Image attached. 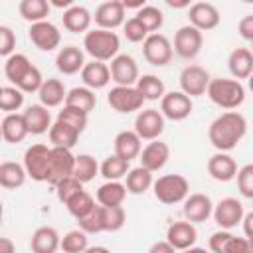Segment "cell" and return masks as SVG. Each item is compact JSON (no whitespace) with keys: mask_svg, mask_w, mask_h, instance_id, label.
Wrapping results in <instances>:
<instances>
[{"mask_svg":"<svg viewBox=\"0 0 253 253\" xmlns=\"http://www.w3.org/2000/svg\"><path fill=\"white\" fill-rule=\"evenodd\" d=\"M75 154L71 152V148H59V146H51V168H49V180L47 184L57 186L61 180L71 178L73 170H75Z\"/></svg>","mask_w":253,"mask_h":253,"instance_id":"obj_13","label":"cell"},{"mask_svg":"<svg viewBox=\"0 0 253 253\" xmlns=\"http://www.w3.org/2000/svg\"><path fill=\"white\" fill-rule=\"evenodd\" d=\"M210 73L208 69H204L202 65H186L180 73V87H182V93H186L188 97H200L204 93H208V87H210Z\"/></svg>","mask_w":253,"mask_h":253,"instance_id":"obj_9","label":"cell"},{"mask_svg":"<svg viewBox=\"0 0 253 253\" xmlns=\"http://www.w3.org/2000/svg\"><path fill=\"white\" fill-rule=\"evenodd\" d=\"M123 34H125V38H126L128 42H132V43L144 42V40L150 36V32L142 26V22H140L136 16H132V18H128V20L125 22V26H123Z\"/></svg>","mask_w":253,"mask_h":253,"instance_id":"obj_48","label":"cell"},{"mask_svg":"<svg viewBox=\"0 0 253 253\" xmlns=\"http://www.w3.org/2000/svg\"><path fill=\"white\" fill-rule=\"evenodd\" d=\"M194 103L192 97H188L182 91H170L160 99V113L164 115V119L170 121H184L192 115Z\"/></svg>","mask_w":253,"mask_h":253,"instance_id":"obj_11","label":"cell"},{"mask_svg":"<svg viewBox=\"0 0 253 253\" xmlns=\"http://www.w3.org/2000/svg\"><path fill=\"white\" fill-rule=\"evenodd\" d=\"M125 4L121 0H109L95 8L93 20L101 30H117L119 26H125Z\"/></svg>","mask_w":253,"mask_h":253,"instance_id":"obj_16","label":"cell"},{"mask_svg":"<svg viewBox=\"0 0 253 253\" xmlns=\"http://www.w3.org/2000/svg\"><path fill=\"white\" fill-rule=\"evenodd\" d=\"M241 223H243V231H245L247 239H253V211L245 213V217H243Z\"/></svg>","mask_w":253,"mask_h":253,"instance_id":"obj_56","label":"cell"},{"mask_svg":"<svg viewBox=\"0 0 253 253\" xmlns=\"http://www.w3.org/2000/svg\"><path fill=\"white\" fill-rule=\"evenodd\" d=\"M245 253H253V239H247V251Z\"/></svg>","mask_w":253,"mask_h":253,"instance_id":"obj_61","label":"cell"},{"mask_svg":"<svg viewBox=\"0 0 253 253\" xmlns=\"http://www.w3.org/2000/svg\"><path fill=\"white\" fill-rule=\"evenodd\" d=\"M55 67L63 75H75V73L83 71V67H85L83 49H79L77 45H65V47H61L57 51V55H55Z\"/></svg>","mask_w":253,"mask_h":253,"instance_id":"obj_22","label":"cell"},{"mask_svg":"<svg viewBox=\"0 0 253 253\" xmlns=\"http://www.w3.org/2000/svg\"><path fill=\"white\" fill-rule=\"evenodd\" d=\"M79 192H83V184L75 178V176H71V178H65V180H61L57 186H55V194H57V200L61 202V204H67L73 196H77Z\"/></svg>","mask_w":253,"mask_h":253,"instance_id":"obj_50","label":"cell"},{"mask_svg":"<svg viewBox=\"0 0 253 253\" xmlns=\"http://www.w3.org/2000/svg\"><path fill=\"white\" fill-rule=\"evenodd\" d=\"M148 253H176V249L164 239V241H156V243H152L150 249H148Z\"/></svg>","mask_w":253,"mask_h":253,"instance_id":"obj_55","label":"cell"},{"mask_svg":"<svg viewBox=\"0 0 253 253\" xmlns=\"http://www.w3.org/2000/svg\"><path fill=\"white\" fill-rule=\"evenodd\" d=\"M188 18H190V26L198 28L200 32H208L219 26V10L211 4V2H196L188 8Z\"/></svg>","mask_w":253,"mask_h":253,"instance_id":"obj_17","label":"cell"},{"mask_svg":"<svg viewBox=\"0 0 253 253\" xmlns=\"http://www.w3.org/2000/svg\"><path fill=\"white\" fill-rule=\"evenodd\" d=\"M237 190L243 198L253 200V164H245L237 170Z\"/></svg>","mask_w":253,"mask_h":253,"instance_id":"obj_51","label":"cell"},{"mask_svg":"<svg viewBox=\"0 0 253 253\" xmlns=\"http://www.w3.org/2000/svg\"><path fill=\"white\" fill-rule=\"evenodd\" d=\"M128 172H130V162L119 158L117 154L107 156L101 164V176L107 182H119L121 178H126Z\"/></svg>","mask_w":253,"mask_h":253,"instance_id":"obj_40","label":"cell"},{"mask_svg":"<svg viewBox=\"0 0 253 253\" xmlns=\"http://www.w3.org/2000/svg\"><path fill=\"white\" fill-rule=\"evenodd\" d=\"M213 215V204L206 194H190L184 200V217L192 223H202Z\"/></svg>","mask_w":253,"mask_h":253,"instance_id":"obj_20","label":"cell"},{"mask_svg":"<svg viewBox=\"0 0 253 253\" xmlns=\"http://www.w3.org/2000/svg\"><path fill=\"white\" fill-rule=\"evenodd\" d=\"M87 113H83L81 109H75V107H67V105H63V109L57 113V121H63V123H67V125H71V126H75L79 132H83L85 130V126H87Z\"/></svg>","mask_w":253,"mask_h":253,"instance_id":"obj_47","label":"cell"},{"mask_svg":"<svg viewBox=\"0 0 253 253\" xmlns=\"http://www.w3.org/2000/svg\"><path fill=\"white\" fill-rule=\"evenodd\" d=\"M105 231H119L125 221H126V213L123 210V206H115V208H105Z\"/></svg>","mask_w":253,"mask_h":253,"instance_id":"obj_52","label":"cell"},{"mask_svg":"<svg viewBox=\"0 0 253 253\" xmlns=\"http://www.w3.org/2000/svg\"><path fill=\"white\" fill-rule=\"evenodd\" d=\"M109 69H111V81H115L121 87H134L136 81L140 79V75H138V63L128 53H119L111 61Z\"/></svg>","mask_w":253,"mask_h":253,"instance_id":"obj_10","label":"cell"},{"mask_svg":"<svg viewBox=\"0 0 253 253\" xmlns=\"http://www.w3.org/2000/svg\"><path fill=\"white\" fill-rule=\"evenodd\" d=\"M245 217L243 204L237 198H223L213 206V219L221 229H231Z\"/></svg>","mask_w":253,"mask_h":253,"instance_id":"obj_15","label":"cell"},{"mask_svg":"<svg viewBox=\"0 0 253 253\" xmlns=\"http://www.w3.org/2000/svg\"><path fill=\"white\" fill-rule=\"evenodd\" d=\"M168 158H170V146L166 142H162V140H150L142 148V152L138 156L140 166L146 168V170H150V172L162 170L166 166Z\"/></svg>","mask_w":253,"mask_h":253,"instance_id":"obj_19","label":"cell"},{"mask_svg":"<svg viewBox=\"0 0 253 253\" xmlns=\"http://www.w3.org/2000/svg\"><path fill=\"white\" fill-rule=\"evenodd\" d=\"M51 6L47 0H22L18 4V12L26 22L38 24V22H45L47 14H49Z\"/></svg>","mask_w":253,"mask_h":253,"instance_id":"obj_36","label":"cell"},{"mask_svg":"<svg viewBox=\"0 0 253 253\" xmlns=\"http://www.w3.org/2000/svg\"><path fill=\"white\" fill-rule=\"evenodd\" d=\"M61 18H63V28L71 34H83V32L87 34L93 22V14L79 4H73L71 8H67Z\"/></svg>","mask_w":253,"mask_h":253,"instance_id":"obj_27","label":"cell"},{"mask_svg":"<svg viewBox=\"0 0 253 253\" xmlns=\"http://www.w3.org/2000/svg\"><path fill=\"white\" fill-rule=\"evenodd\" d=\"M28 38L42 51H53L61 43V32H59V28L55 24L47 22V20L45 22L32 24L30 30H28Z\"/></svg>","mask_w":253,"mask_h":253,"instance_id":"obj_14","label":"cell"},{"mask_svg":"<svg viewBox=\"0 0 253 253\" xmlns=\"http://www.w3.org/2000/svg\"><path fill=\"white\" fill-rule=\"evenodd\" d=\"M227 67L233 79H249L253 75V51L247 47H235L227 57Z\"/></svg>","mask_w":253,"mask_h":253,"instance_id":"obj_26","label":"cell"},{"mask_svg":"<svg viewBox=\"0 0 253 253\" xmlns=\"http://www.w3.org/2000/svg\"><path fill=\"white\" fill-rule=\"evenodd\" d=\"M142 55L144 59L154 67H164L172 61L174 45L164 34H150L142 42Z\"/></svg>","mask_w":253,"mask_h":253,"instance_id":"obj_6","label":"cell"},{"mask_svg":"<svg viewBox=\"0 0 253 253\" xmlns=\"http://www.w3.org/2000/svg\"><path fill=\"white\" fill-rule=\"evenodd\" d=\"M61 247V237L55 227L42 225L32 233L30 249L32 253H55Z\"/></svg>","mask_w":253,"mask_h":253,"instance_id":"obj_24","label":"cell"},{"mask_svg":"<svg viewBox=\"0 0 253 253\" xmlns=\"http://www.w3.org/2000/svg\"><path fill=\"white\" fill-rule=\"evenodd\" d=\"M95 200H93V196L89 194V192H79L77 196H73L67 204H65V208H67V211L79 221V219H83V217H87L93 210H95Z\"/></svg>","mask_w":253,"mask_h":253,"instance_id":"obj_42","label":"cell"},{"mask_svg":"<svg viewBox=\"0 0 253 253\" xmlns=\"http://www.w3.org/2000/svg\"><path fill=\"white\" fill-rule=\"evenodd\" d=\"M180 253H210L208 249H204V247H190V249H184V251H180Z\"/></svg>","mask_w":253,"mask_h":253,"instance_id":"obj_59","label":"cell"},{"mask_svg":"<svg viewBox=\"0 0 253 253\" xmlns=\"http://www.w3.org/2000/svg\"><path fill=\"white\" fill-rule=\"evenodd\" d=\"M208 174L217 182H229L237 176V162L227 152H215L208 160Z\"/></svg>","mask_w":253,"mask_h":253,"instance_id":"obj_21","label":"cell"},{"mask_svg":"<svg viewBox=\"0 0 253 253\" xmlns=\"http://www.w3.org/2000/svg\"><path fill=\"white\" fill-rule=\"evenodd\" d=\"M43 81H45V79L42 77V71H40L36 65H32L30 71L22 77V81H20L18 85H14V87H18L22 93H40Z\"/></svg>","mask_w":253,"mask_h":253,"instance_id":"obj_49","label":"cell"},{"mask_svg":"<svg viewBox=\"0 0 253 253\" xmlns=\"http://www.w3.org/2000/svg\"><path fill=\"white\" fill-rule=\"evenodd\" d=\"M247 83H249V89H251V93H253V75L247 79Z\"/></svg>","mask_w":253,"mask_h":253,"instance_id":"obj_62","label":"cell"},{"mask_svg":"<svg viewBox=\"0 0 253 253\" xmlns=\"http://www.w3.org/2000/svg\"><path fill=\"white\" fill-rule=\"evenodd\" d=\"M107 103L117 113H134V111H140L142 109L144 97L138 93L136 87H121V85H115L109 91V95H107Z\"/></svg>","mask_w":253,"mask_h":253,"instance_id":"obj_8","label":"cell"},{"mask_svg":"<svg viewBox=\"0 0 253 253\" xmlns=\"http://www.w3.org/2000/svg\"><path fill=\"white\" fill-rule=\"evenodd\" d=\"M16 47V34L10 26H0V55L10 57Z\"/></svg>","mask_w":253,"mask_h":253,"instance_id":"obj_53","label":"cell"},{"mask_svg":"<svg viewBox=\"0 0 253 253\" xmlns=\"http://www.w3.org/2000/svg\"><path fill=\"white\" fill-rule=\"evenodd\" d=\"M79 134L81 132L75 126H71L63 121H57V119H55V123L51 125V128L47 132L51 146H59V148H73L79 140Z\"/></svg>","mask_w":253,"mask_h":253,"instance_id":"obj_32","label":"cell"},{"mask_svg":"<svg viewBox=\"0 0 253 253\" xmlns=\"http://www.w3.org/2000/svg\"><path fill=\"white\" fill-rule=\"evenodd\" d=\"M210 251L211 253H245L247 239L229 233L227 229H219L210 237Z\"/></svg>","mask_w":253,"mask_h":253,"instance_id":"obj_23","label":"cell"},{"mask_svg":"<svg viewBox=\"0 0 253 253\" xmlns=\"http://www.w3.org/2000/svg\"><path fill=\"white\" fill-rule=\"evenodd\" d=\"M247 134V119L237 111H225L210 123L208 138L217 152L233 150Z\"/></svg>","mask_w":253,"mask_h":253,"instance_id":"obj_1","label":"cell"},{"mask_svg":"<svg viewBox=\"0 0 253 253\" xmlns=\"http://www.w3.org/2000/svg\"><path fill=\"white\" fill-rule=\"evenodd\" d=\"M168 6H172V8H184V6H190L188 2H172V0H168Z\"/></svg>","mask_w":253,"mask_h":253,"instance_id":"obj_60","label":"cell"},{"mask_svg":"<svg viewBox=\"0 0 253 253\" xmlns=\"http://www.w3.org/2000/svg\"><path fill=\"white\" fill-rule=\"evenodd\" d=\"M251 51H253V42H251Z\"/></svg>","mask_w":253,"mask_h":253,"instance_id":"obj_63","label":"cell"},{"mask_svg":"<svg viewBox=\"0 0 253 253\" xmlns=\"http://www.w3.org/2000/svg\"><path fill=\"white\" fill-rule=\"evenodd\" d=\"M24 105V93L14 87V85H4L0 89V109L10 115V113H16L20 107Z\"/></svg>","mask_w":253,"mask_h":253,"instance_id":"obj_45","label":"cell"},{"mask_svg":"<svg viewBox=\"0 0 253 253\" xmlns=\"http://www.w3.org/2000/svg\"><path fill=\"white\" fill-rule=\"evenodd\" d=\"M34 63L28 59V55L24 53H12L10 57H6V63H4V75L14 83L18 85L22 81V77L30 71Z\"/></svg>","mask_w":253,"mask_h":253,"instance_id":"obj_39","label":"cell"},{"mask_svg":"<svg viewBox=\"0 0 253 253\" xmlns=\"http://www.w3.org/2000/svg\"><path fill=\"white\" fill-rule=\"evenodd\" d=\"M204 45V34L194 26H182L174 34V51L182 59H194Z\"/></svg>","mask_w":253,"mask_h":253,"instance_id":"obj_7","label":"cell"},{"mask_svg":"<svg viewBox=\"0 0 253 253\" xmlns=\"http://www.w3.org/2000/svg\"><path fill=\"white\" fill-rule=\"evenodd\" d=\"M26 176H28V172H26L24 164L10 162V160L0 164V186L6 190H16V188L24 186Z\"/></svg>","mask_w":253,"mask_h":253,"instance_id":"obj_34","label":"cell"},{"mask_svg":"<svg viewBox=\"0 0 253 253\" xmlns=\"http://www.w3.org/2000/svg\"><path fill=\"white\" fill-rule=\"evenodd\" d=\"M196 239H198V229L192 221H174L166 229V241L176 251H184V249L194 247Z\"/></svg>","mask_w":253,"mask_h":253,"instance_id":"obj_18","label":"cell"},{"mask_svg":"<svg viewBox=\"0 0 253 253\" xmlns=\"http://www.w3.org/2000/svg\"><path fill=\"white\" fill-rule=\"evenodd\" d=\"M81 79H83V85L97 91V89H103L109 85L111 81V69L105 61H89L85 63L83 71H81Z\"/></svg>","mask_w":253,"mask_h":253,"instance_id":"obj_28","label":"cell"},{"mask_svg":"<svg viewBox=\"0 0 253 253\" xmlns=\"http://www.w3.org/2000/svg\"><path fill=\"white\" fill-rule=\"evenodd\" d=\"M0 253H16V245L10 237H0Z\"/></svg>","mask_w":253,"mask_h":253,"instance_id":"obj_57","label":"cell"},{"mask_svg":"<svg viewBox=\"0 0 253 253\" xmlns=\"http://www.w3.org/2000/svg\"><path fill=\"white\" fill-rule=\"evenodd\" d=\"M136 18L142 22V26H144L150 34H158V30H160L162 24H164V14H162V10L156 8V6H150V4L142 6V8L136 12Z\"/></svg>","mask_w":253,"mask_h":253,"instance_id":"obj_44","label":"cell"},{"mask_svg":"<svg viewBox=\"0 0 253 253\" xmlns=\"http://www.w3.org/2000/svg\"><path fill=\"white\" fill-rule=\"evenodd\" d=\"M65 105L67 107H75V109H81L83 113H91L97 105V95L93 89L89 87H73L67 91V99H65Z\"/></svg>","mask_w":253,"mask_h":253,"instance_id":"obj_35","label":"cell"},{"mask_svg":"<svg viewBox=\"0 0 253 253\" xmlns=\"http://www.w3.org/2000/svg\"><path fill=\"white\" fill-rule=\"evenodd\" d=\"M95 198H97V204L105 206V208L123 206V202L126 198V186L123 182H105L103 186H99Z\"/></svg>","mask_w":253,"mask_h":253,"instance_id":"obj_33","label":"cell"},{"mask_svg":"<svg viewBox=\"0 0 253 253\" xmlns=\"http://www.w3.org/2000/svg\"><path fill=\"white\" fill-rule=\"evenodd\" d=\"M134 132L142 140H158L164 132V115L158 109H142L134 119Z\"/></svg>","mask_w":253,"mask_h":253,"instance_id":"obj_12","label":"cell"},{"mask_svg":"<svg viewBox=\"0 0 253 253\" xmlns=\"http://www.w3.org/2000/svg\"><path fill=\"white\" fill-rule=\"evenodd\" d=\"M77 223H79V229H83L87 235L89 233H101V231H105V211H103V206L97 204L95 210L87 217L79 219Z\"/></svg>","mask_w":253,"mask_h":253,"instance_id":"obj_46","label":"cell"},{"mask_svg":"<svg viewBox=\"0 0 253 253\" xmlns=\"http://www.w3.org/2000/svg\"><path fill=\"white\" fill-rule=\"evenodd\" d=\"M22 115H24V121H26V126H28L30 134L49 132V128H51V115H49L47 107H43L42 103L30 105Z\"/></svg>","mask_w":253,"mask_h":253,"instance_id":"obj_29","label":"cell"},{"mask_svg":"<svg viewBox=\"0 0 253 253\" xmlns=\"http://www.w3.org/2000/svg\"><path fill=\"white\" fill-rule=\"evenodd\" d=\"M83 47L95 61H113L119 55L121 40L115 32L97 28V30H89L85 34Z\"/></svg>","mask_w":253,"mask_h":253,"instance_id":"obj_2","label":"cell"},{"mask_svg":"<svg viewBox=\"0 0 253 253\" xmlns=\"http://www.w3.org/2000/svg\"><path fill=\"white\" fill-rule=\"evenodd\" d=\"M97 174H101V166H99V162H97L91 154H79V156L75 158V170H73V176H75L81 184L91 182Z\"/></svg>","mask_w":253,"mask_h":253,"instance_id":"obj_41","label":"cell"},{"mask_svg":"<svg viewBox=\"0 0 253 253\" xmlns=\"http://www.w3.org/2000/svg\"><path fill=\"white\" fill-rule=\"evenodd\" d=\"M152 184H154V180H152V172L146 170V168H142V166L130 168V172H128L126 178H125L126 192H128V194H134V196L144 194Z\"/></svg>","mask_w":253,"mask_h":253,"instance_id":"obj_38","label":"cell"},{"mask_svg":"<svg viewBox=\"0 0 253 253\" xmlns=\"http://www.w3.org/2000/svg\"><path fill=\"white\" fill-rule=\"evenodd\" d=\"M0 126H2V138L6 142H10V144L22 142L30 134L22 113H10V115H6L2 119V125Z\"/></svg>","mask_w":253,"mask_h":253,"instance_id":"obj_31","label":"cell"},{"mask_svg":"<svg viewBox=\"0 0 253 253\" xmlns=\"http://www.w3.org/2000/svg\"><path fill=\"white\" fill-rule=\"evenodd\" d=\"M152 188L154 198L166 206L180 204L190 196V182L182 174H164L158 180H154Z\"/></svg>","mask_w":253,"mask_h":253,"instance_id":"obj_4","label":"cell"},{"mask_svg":"<svg viewBox=\"0 0 253 253\" xmlns=\"http://www.w3.org/2000/svg\"><path fill=\"white\" fill-rule=\"evenodd\" d=\"M142 152V138L134 130H121L115 136V154L126 162L138 158Z\"/></svg>","mask_w":253,"mask_h":253,"instance_id":"obj_25","label":"cell"},{"mask_svg":"<svg viewBox=\"0 0 253 253\" xmlns=\"http://www.w3.org/2000/svg\"><path fill=\"white\" fill-rule=\"evenodd\" d=\"M138 89V93L144 97V101H158L166 95V87H164V81L158 77V75H152V73H146V75H140V79L136 81L134 85Z\"/></svg>","mask_w":253,"mask_h":253,"instance_id":"obj_37","label":"cell"},{"mask_svg":"<svg viewBox=\"0 0 253 253\" xmlns=\"http://www.w3.org/2000/svg\"><path fill=\"white\" fill-rule=\"evenodd\" d=\"M210 101L217 105L219 109L233 111L245 101V87L237 79H227V77H217L210 81L208 93Z\"/></svg>","mask_w":253,"mask_h":253,"instance_id":"obj_3","label":"cell"},{"mask_svg":"<svg viewBox=\"0 0 253 253\" xmlns=\"http://www.w3.org/2000/svg\"><path fill=\"white\" fill-rule=\"evenodd\" d=\"M85 253H111V249H107L103 245H93V247H87Z\"/></svg>","mask_w":253,"mask_h":253,"instance_id":"obj_58","label":"cell"},{"mask_svg":"<svg viewBox=\"0 0 253 253\" xmlns=\"http://www.w3.org/2000/svg\"><path fill=\"white\" fill-rule=\"evenodd\" d=\"M24 168L32 180L47 182L49 180V168H51V148L47 144H32L30 148H26Z\"/></svg>","mask_w":253,"mask_h":253,"instance_id":"obj_5","label":"cell"},{"mask_svg":"<svg viewBox=\"0 0 253 253\" xmlns=\"http://www.w3.org/2000/svg\"><path fill=\"white\" fill-rule=\"evenodd\" d=\"M38 97H40V103H42L43 107H47V109L59 107L61 103L65 105L67 89H65L63 81H59V79H55V77H49V79L43 81V85H42Z\"/></svg>","mask_w":253,"mask_h":253,"instance_id":"obj_30","label":"cell"},{"mask_svg":"<svg viewBox=\"0 0 253 253\" xmlns=\"http://www.w3.org/2000/svg\"><path fill=\"white\" fill-rule=\"evenodd\" d=\"M89 247V237L83 229H71L61 237V251L63 253H85Z\"/></svg>","mask_w":253,"mask_h":253,"instance_id":"obj_43","label":"cell"},{"mask_svg":"<svg viewBox=\"0 0 253 253\" xmlns=\"http://www.w3.org/2000/svg\"><path fill=\"white\" fill-rule=\"evenodd\" d=\"M237 32H239V36H241L243 40L253 42V14H247V16H243V18L239 20Z\"/></svg>","mask_w":253,"mask_h":253,"instance_id":"obj_54","label":"cell"}]
</instances>
